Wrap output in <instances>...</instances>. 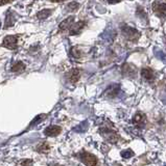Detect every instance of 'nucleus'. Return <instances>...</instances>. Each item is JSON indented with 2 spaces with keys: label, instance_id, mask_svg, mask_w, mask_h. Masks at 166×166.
Segmentation results:
<instances>
[{
  "label": "nucleus",
  "instance_id": "8",
  "mask_svg": "<svg viewBox=\"0 0 166 166\" xmlns=\"http://www.w3.org/2000/svg\"><path fill=\"white\" fill-rule=\"evenodd\" d=\"M120 86L119 84H112L110 85L108 88L105 90V96L108 98H114L117 96V93H119Z\"/></svg>",
  "mask_w": 166,
  "mask_h": 166
},
{
  "label": "nucleus",
  "instance_id": "10",
  "mask_svg": "<svg viewBox=\"0 0 166 166\" xmlns=\"http://www.w3.org/2000/svg\"><path fill=\"white\" fill-rule=\"evenodd\" d=\"M74 22V17L73 16H71V17H68L66 18L63 22H61L60 25H58V28H60V30L64 31L66 30V29H69L71 27V25L73 24Z\"/></svg>",
  "mask_w": 166,
  "mask_h": 166
},
{
  "label": "nucleus",
  "instance_id": "6",
  "mask_svg": "<svg viewBox=\"0 0 166 166\" xmlns=\"http://www.w3.org/2000/svg\"><path fill=\"white\" fill-rule=\"evenodd\" d=\"M62 132V128L60 126H49L44 130V134L49 137H55Z\"/></svg>",
  "mask_w": 166,
  "mask_h": 166
},
{
  "label": "nucleus",
  "instance_id": "3",
  "mask_svg": "<svg viewBox=\"0 0 166 166\" xmlns=\"http://www.w3.org/2000/svg\"><path fill=\"white\" fill-rule=\"evenodd\" d=\"M18 35H8L2 42V46L9 50H14L18 46Z\"/></svg>",
  "mask_w": 166,
  "mask_h": 166
},
{
  "label": "nucleus",
  "instance_id": "13",
  "mask_svg": "<svg viewBox=\"0 0 166 166\" xmlns=\"http://www.w3.org/2000/svg\"><path fill=\"white\" fill-rule=\"evenodd\" d=\"M15 21H16V19L14 17V15H13V13L8 12V14H6V18H5L4 28H8V27H11V26H13L15 24Z\"/></svg>",
  "mask_w": 166,
  "mask_h": 166
},
{
  "label": "nucleus",
  "instance_id": "14",
  "mask_svg": "<svg viewBox=\"0 0 166 166\" xmlns=\"http://www.w3.org/2000/svg\"><path fill=\"white\" fill-rule=\"evenodd\" d=\"M50 151V146L47 142H41L40 144L37 146V152L40 154H47Z\"/></svg>",
  "mask_w": 166,
  "mask_h": 166
},
{
  "label": "nucleus",
  "instance_id": "9",
  "mask_svg": "<svg viewBox=\"0 0 166 166\" xmlns=\"http://www.w3.org/2000/svg\"><path fill=\"white\" fill-rule=\"evenodd\" d=\"M80 77V71L79 69H72L67 74V78L69 79L70 82H72V83L77 82Z\"/></svg>",
  "mask_w": 166,
  "mask_h": 166
},
{
  "label": "nucleus",
  "instance_id": "4",
  "mask_svg": "<svg viewBox=\"0 0 166 166\" xmlns=\"http://www.w3.org/2000/svg\"><path fill=\"white\" fill-rule=\"evenodd\" d=\"M80 160L83 161L84 164L89 165V166H93L97 164V158L94 155L90 154V153L87 152H83L80 154Z\"/></svg>",
  "mask_w": 166,
  "mask_h": 166
},
{
  "label": "nucleus",
  "instance_id": "1",
  "mask_svg": "<svg viewBox=\"0 0 166 166\" xmlns=\"http://www.w3.org/2000/svg\"><path fill=\"white\" fill-rule=\"evenodd\" d=\"M121 31H122V34L130 41H137L140 38V32L129 25L121 26Z\"/></svg>",
  "mask_w": 166,
  "mask_h": 166
},
{
  "label": "nucleus",
  "instance_id": "21",
  "mask_svg": "<svg viewBox=\"0 0 166 166\" xmlns=\"http://www.w3.org/2000/svg\"><path fill=\"white\" fill-rule=\"evenodd\" d=\"M71 54L74 58H80V51L76 47H73L71 49Z\"/></svg>",
  "mask_w": 166,
  "mask_h": 166
},
{
  "label": "nucleus",
  "instance_id": "25",
  "mask_svg": "<svg viewBox=\"0 0 166 166\" xmlns=\"http://www.w3.org/2000/svg\"><path fill=\"white\" fill-rule=\"evenodd\" d=\"M110 4H114V3H118V2H120L121 0H107Z\"/></svg>",
  "mask_w": 166,
  "mask_h": 166
},
{
  "label": "nucleus",
  "instance_id": "2",
  "mask_svg": "<svg viewBox=\"0 0 166 166\" xmlns=\"http://www.w3.org/2000/svg\"><path fill=\"white\" fill-rule=\"evenodd\" d=\"M99 132L107 141H109L111 143H116L118 141V139H119L118 134H117L115 131H113L112 129L108 128V127H106V128H100Z\"/></svg>",
  "mask_w": 166,
  "mask_h": 166
},
{
  "label": "nucleus",
  "instance_id": "15",
  "mask_svg": "<svg viewBox=\"0 0 166 166\" xmlns=\"http://www.w3.org/2000/svg\"><path fill=\"white\" fill-rule=\"evenodd\" d=\"M51 14H53L51 9H42V11H40L37 14V17L41 19V20H43V19H47Z\"/></svg>",
  "mask_w": 166,
  "mask_h": 166
},
{
  "label": "nucleus",
  "instance_id": "7",
  "mask_svg": "<svg viewBox=\"0 0 166 166\" xmlns=\"http://www.w3.org/2000/svg\"><path fill=\"white\" fill-rule=\"evenodd\" d=\"M86 26V22L85 21H80L75 24H72L70 27V35H76L80 34L82 30L84 29V27Z\"/></svg>",
  "mask_w": 166,
  "mask_h": 166
},
{
  "label": "nucleus",
  "instance_id": "17",
  "mask_svg": "<svg viewBox=\"0 0 166 166\" xmlns=\"http://www.w3.org/2000/svg\"><path fill=\"white\" fill-rule=\"evenodd\" d=\"M25 70V64L22 63V61H19L16 64L12 67V72H22Z\"/></svg>",
  "mask_w": 166,
  "mask_h": 166
},
{
  "label": "nucleus",
  "instance_id": "22",
  "mask_svg": "<svg viewBox=\"0 0 166 166\" xmlns=\"http://www.w3.org/2000/svg\"><path fill=\"white\" fill-rule=\"evenodd\" d=\"M155 54L157 55V56H158L159 58H161V59H164V58H165V55H164L163 53H162L161 51H158L157 53H155Z\"/></svg>",
  "mask_w": 166,
  "mask_h": 166
},
{
  "label": "nucleus",
  "instance_id": "5",
  "mask_svg": "<svg viewBox=\"0 0 166 166\" xmlns=\"http://www.w3.org/2000/svg\"><path fill=\"white\" fill-rule=\"evenodd\" d=\"M122 74L124 75L125 77L135 78L136 75H137V69L131 63H125V64H123V67H122Z\"/></svg>",
  "mask_w": 166,
  "mask_h": 166
},
{
  "label": "nucleus",
  "instance_id": "23",
  "mask_svg": "<svg viewBox=\"0 0 166 166\" xmlns=\"http://www.w3.org/2000/svg\"><path fill=\"white\" fill-rule=\"evenodd\" d=\"M20 164H21V165H30V164H32V161H31V160L22 161V162H20Z\"/></svg>",
  "mask_w": 166,
  "mask_h": 166
},
{
  "label": "nucleus",
  "instance_id": "27",
  "mask_svg": "<svg viewBox=\"0 0 166 166\" xmlns=\"http://www.w3.org/2000/svg\"><path fill=\"white\" fill-rule=\"evenodd\" d=\"M0 28H1V23H0Z\"/></svg>",
  "mask_w": 166,
  "mask_h": 166
},
{
  "label": "nucleus",
  "instance_id": "20",
  "mask_svg": "<svg viewBox=\"0 0 166 166\" xmlns=\"http://www.w3.org/2000/svg\"><path fill=\"white\" fill-rule=\"evenodd\" d=\"M45 118H46V114H40L30 123V126H34L35 123H36V125H38V123H40L43 119H45Z\"/></svg>",
  "mask_w": 166,
  "mask_h": 166
},
{
  "label": "nucleus",
  "instance_id": "16",
  "mask_svg": "<svg viewBox=\"0 0 166 166\" xmlns=\"http://www.w3.org/2000/svg\"><path fill=\"white\" fill-rule=\"evenodd\" d=\"M145 120V115L141 112L136 113L135 116L133 118V123H141Z\"/></svg>",
  "mask_w": 166,
  "mask_h": 166
},
{
  "label": "nucleus",
  "instance_id": "12",
  "mask_svg": "<svg viewBox=\"0 0 166 166\" xmlns=\"http://www.w3.org/2000/svg\"><path fill=\"white\" fill-rule=\"evenodd\" d=\"M154 11L159 15L166 17V3H154Z\"/></svg>",
  "mask_w": 166,
  "mask_h": 166
},
{
  "label": "nucleus",
  "instance_id": "19",
  "mask_svg": "<svg viewBox=\"0 0 166 166\" xmlns=\"http://www.w3.org/2000/svg\"><path fill=\"white\" fill-rule=\"evenodd\" d=\"M134 156V152L132 151V149H125V151L121 152V157L123 159H129Z\"/></svg>",
  "mask_w": 166,
  "mask_h": 166
},
{
  "label": "nucleus",
  "instance_id": "18",
  "mask_svg": "<svg viewBox=\"0 0 166 166\" xmlns=\"http://www.w3.org/2000/svg\"><path fill=\"white\" fill-rule=\"evenodd\" d=\"M80 8V3H77L76 1H72V2H70L69 4L67 5V9L69 12H75L77 11Z\"/></svg>",
  "mask_w": 166,
  "mask_h": 166
},
{
  "label": "nucleus",
  "instance_id": "24",
  "mask_svg": "<svg viewBox=\"0 0 166 166\" xmlns=\"http://www.w3.org/2000/svg\"><path fill=\"white\" fill-rule=\"evenodd\" d=\"M9 2H12V0H0V6L8 4V3H9Z\"/></svg>",
  "mask_w": 166,
  "mask_h": 166
},
{
  "label": "nucleus",
  "instance_id": "11",
  "mask_svg": "<svg viewBox=\"0 0 166 166\" xmlns=\"http://www.w3.org/2000/svg\"><path fill=\"white\" fill-rule=\"evenodd\" d=\"M141 76L144 78L145 80L151 81L155 78V73L151 68H143L141 70Z\"/></svg>",
  "mask_w": 166,
  "mask_h": 166
},
{
  "label": "nucleus",
  "instance_id": "26",
  "mask_svg": "<svg viewBox=\"0 0 166 166\" xmlns=\"http://www.w3.org/2000/svg\"><path fill=\"white\" fill-rule=\"evenodd\" d=\"M53 2H63V1H65V0H51Z\"/></svg>",
  "mask_w": 166,
  "mask_h": 166
}]
</instances>
